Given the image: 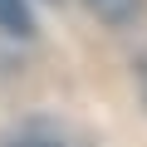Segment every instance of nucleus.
I'll list each match as a JSON object with an SVG mask.
<instances>
[{
  "label": "nucleus",
  "instance_id": "1",
  "mask_svg": "<svg viewBox=\"0 0 147 147\" xmlns=\"http://www.w3.org/2000/svg\"><path fill=\"white\" fill-rule=\"evenodd\" d=\"M5 147H79V137L59 123H49V118H34V123H20L5 137Z\"/></svg>",
  "mask_w": 147,
  "mask_h": 147
},
{
  "label": "nucleus",
  "instance_id": "3",
  "mask_svg": "<svg viewBox=\"0 0 147 147\" xmlns=\"http://www.w3.org/2000/svg\"><path fill=\"white\" fill-rule=\"evenodd\" d=\"M84 5L103 20V25H132L142 15V0H84Z\"/></svg>",
  "mask_w": 147,
  "mask_h": 147
},
{
  "label": "nucleus",
  "instance_id": "4",
  "mask_svg": "<svg viewBox=\"0 0 147 147\" xmlns=\"http://www.w3.org/2000/svg\"><path fill=\"white\" fill-rule=\"evenodd\" d=\"M137 93H142V103H147V54L137 59Z\"/></svg>",
  "mask_w": 147,
  "mask_h": 147
},
{
  "label": "nucleus",
  "instance_id": "2",
  "mask_svg": "<svg viewBox=\"0 0 147 147\" xmlns=\"http://www.w3.org/2000/svg\"><path fill=\"white\" fill-rule=\"evenodd\" d=\"M0 34L34 39V10H30V0H0Z\"/></svg>",
  "mask_w": 147,
  "mask_h": 147
}]
</instances>
